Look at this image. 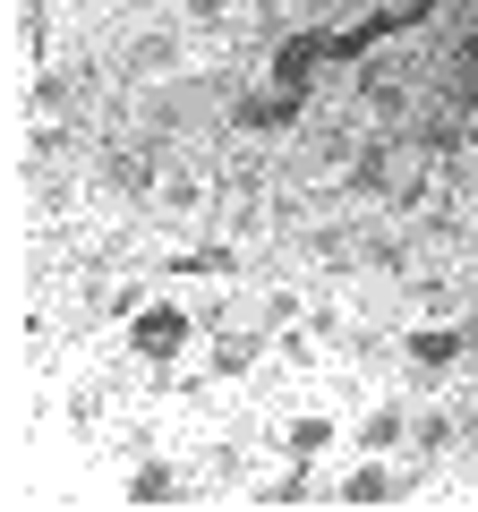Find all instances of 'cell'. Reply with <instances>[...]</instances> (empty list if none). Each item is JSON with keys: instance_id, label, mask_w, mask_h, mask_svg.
I'll use <instances>...</instances> for the list:
<instances>
[{"instance_id": "1", "label": "cell", "mask_w": 478, "mask_h": 512, "mask_svg": "<svg viewBox=\"0 0 478 512\" xmlns=\"http://www.w3.org/2000/svg\"><path fill=\"white\" fill-rule=\"evenodd\" d=\"M188 342H197V325H188V308H171V299H154V308L129 316V350L137 359H180Z\"/></svg>"}, {"instance_id": "8", "label": "cell", "mask_w": 478, "mask_h": 512, "mask_svg": "<svg viewBox=\"0 0 478 512\" xmlns=\"http://www.w3.org/2000/svg\"><path fill=\"white\" fill-rule=\"evenodd\" d=\"M393 436H402V419H393V410H376V419H368V427H359V444H368V453H385V444H393Z\"/></svg>"}, {"instance_id": "6", "label": "cell", "mask_w": 478, "mask_h": 512, "mask_svg": "<svg viewBox=\"0 0 478 512\" xmlns=\"http://www.w3.org/2000/svg\"><path fill=\"white\" fill-rule=\"evenodd\" d=\"M291 461H316V453H333V419H291Z\"/></svg>"}, {"instance_id": "4", "label": "cell", "mask_w": 478, "mask_h": 512, "mask_svg": "<svg viewBox=\"0 0 478 512\" xmlns=\"http://www.w3.org/2000/svg\"><path fill=\"white\" fill-rule=\"evenodd\" d=\"M410 359H419L427 376H436V367H453V359H461V333H453V325H427V333H410Z\"/></svg>"}, {"instance_id": "3", "label": "cell", "mask_w": 478, "mask_h": 512, "mask_svg": "<svg viewBox=\"0 0 478 512\" xmlns=\"http://www.w3.org/2000/svg\"><path fill=\"white\" fill-rule=\"evenodd\" d=\"M291 120H299V86H274V94L239 103V128H291Z\"/></svg>"}, {"instance_id": "5", "label": "cell", "mask_w": 478, "mask_h": 512, "mask_svg": "<svg viewBox=\"0 0 478 512\" xmlns=\"http://www.w3.org/2000/svg\"><path fill=\"white\" fill-rule=\"evenodd\" d=\"M342 504H393V470H385V461L350 470V478H342Z\"/></svg>"}, {"instance_id": "2", "label": "cell", "mask_w": 478, "mask_h": 512, "mask_svg": "<svg viewBox=\"0 0 478 512\" xmlns=\"http://www.w3.org/2000/svg\"><path fill=\"white\" fill-rule=\"evenodd\" d=\"M325 60H333V26H316V35H291V43L274 52V86H299V94H308V69H325Z\"/></svg>"}, {"instance_id": "7", "label": "cell", "mask_w": 478, "mask_h": 512, "mask_svg": "<svg viewBox=\"0 0 478 512\" xmlns=\"http://www.w3.org/2000/svg\"><path fill=\"white\" fill-rule=\"evenodd\" d=\"M129 504H171V470H163V461L129 470Z\"/></svg>"}]
</instances>
